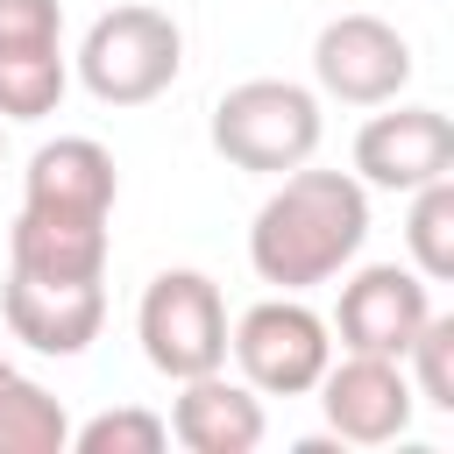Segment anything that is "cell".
Instances as JSON below:
<instances>
[{"label":"cell","instance_id":"cell-1","mask_svg":"<svg viewBox=\"0 0 454 454\" xmlns=\"http://www.w3.org/2000/svg\"><path fill=\"white\" fill-rule=\"evenodd\" d=\"M369 241V184L355 170H284L248 220V270L270 291L333 284Z\"/></svg>","mask_w":454,"mask_h":454},{"label":"cell","instance_id":"cell-2","mask_svg":"<svg viewBox=\"0 0 454 454\" xmlns=\"http://www.w3.org/2000/svg\"><path fill=\"white\" fill-rule=\"evenodd\" d=\"M319 135H326L319 92L298 78H241L213 99V121H206L213 156L248 177H284V170L312 163Z\"/></svg>","mask_w":454,"mask_h":454},{"label":"cell","instance_id":"cell-3","mask_svg":"<svg viewBox=\"0 0 454 454\" xmlns=\"http://www.w3.org/2000/svg\"><path fill=\"white\" fill-rule=\"evenodd\" d=\"M177 71H184V28L142 0L92 14V28L78 35V57H71V78L99 106H149L177 85Z\"/></svg>","mask_w":454,"mask_h":454},{"label":"cell","instance_id":"cell-4","mask_svg":"<svg viewBox=\"0 0 454 454\" xmlns=\"http://www.w3.org/2000/svg\"><path fill=\"white\" fill-rule=\"evenodd\" d=\"M227 355L255 397H312L333 362V326L305 305V291H270L227 326Z\"/></svg>","mask_w":454,"mask_h":454},{"label":"cell","instance_id":"cell-5","mask_svg":"<svg viewBox=\"0 0 454 454\" xmlns=\"http://www.w3.org/2000/svg\"><path fill=\"white\" fill-rule=\"evenodd\" d=\"M135 340H142V362L170 383L227 369V298H220V284L206 270H156L142 284V305H135Z\"/></svg>","mask_w":454,"mask_h":454},{"label":"cell","instance_id":"cell-6","mask_svg":"<svg viewBox=\"0 0 454 454\" xmlns=\"http://www.w3.org/2000/svg\"><path fill=\"white\" fill-rule=\"evenodd\" d=\"M411 43L383 14H333L312 35V92L340 106H383L411 85Z\"/></svg>","mask_w":454,"mask_h":454},{"label":"cell","instance_id":"cell-7","mask_svg":"<svg viewBox=\"0 0 454 454\" xmlns=\"http://www.w3.org/2000/svg\"><path fill=\"white\" fill-rule=\"evenodd\" d=\"M433 312V284L411 270V262H348L340 270V305H333V333H340V355H390L404 362L411 333L426 326Z\"/></svg>","mask_w":454,"mask_h":454},{"label":"cell","instance_id":"cell-8","mask_svg":"<svg viewBox=\"0 0 454 454\" xmlns=\"http://www.w3.org/2000/svg\"><path fill=\"white\" fill-rule=\"evenodd\" d=\"M312 397L340 447H390L411 433V411H419L411 376L390 355H333L326 376L312 383Z\"/></svg>","mask_w":454,"mask_h":454},{"label":"cell","instance_id":"cell-9","mask_svg":"<svg viewBox=\"0 0 454 454\" xmlns=\"http://www.w3.org/2000/svg\"><path fill=\"white\" fill-rule=\"evenodd\" d=\"M0 319H7V333L21 348L71 362L106 326V277H28V270H7Z\"/></svg>","mask_w":454,"mask_h":454},{"label":"cell","instance_id":"cell-10","mask_svg":"<svg viewBox=\"0 0 454 454\" xmlns=\"http://www.w3.org/2000/svg\"><path fill=\"white\" fill-rule=\"evenodd\" d=\"M447 170H454V121L440 106L383 99V114H369L355 135V177L369 192H419L426 177Z\"/></svg>","mask_w":454,"mask_h":454},{"label":"cell","instance_id":"cell-11","mask_svg":"<svg viewBox=\"0 0 454 454\" xmlns=\"http://www.w3.org/2000/svg\"><path fill=\"white\" fill-rule=\"evenodd\" d=\"M114 199H121V170L114 149L92 135H57L21 170V206L50 220H114Z\"/></svg>","mask_w":454,"mask_h":454},{"label":"cell","instance_id":"cell-12","mask_svg":"<svg viewBox=\"0 0 454 454\" xmlns=\"http://www.w3.org/2000/svg\"><path fill=\"white\" fill-rule=\"evenodd\" d=\"M262 433H270L262 397L241 376L206 369V376L177 383V404H170V440L177 447H192V454H255Z\"/></svg>","mask_w":454,"mask_h":454},{"label":"cell","instance_id":"cell-13","mask_svg":"<svg viewBox=\"0 0 454 454\" xmlns=\"http://www.w3.org/2000/svg\"><path fill=\"white\" fill-rule=\"evenodd\" d=\"M106 220H50V213H14L7 227V270L28 277H106Z\"/></svg>","mask_w":454,"mask_h":454},{"label":"cell","instance_id":"cell-14","mask_svg":"<svg viewBox=\"0 0 454 454\" xmlns=\"http://www.w3.org/2000/svg\"><path fill=\"white\" fill-rule=\"evenodd\" d=\"M71 447V411L0 355V454H64Z\"/></svg>","mask_w":454,"mask_h":454},{"label":"cell","instance_id":"cell-15","mask_svg":"<svg viewBox=\"0 0 454 454\" xmlns=\"http://www.w3.org/2000/svg\"><path fill=\"white\" fill-rule=\"evenodd\" d=\"M404 199H411L404 206V262L426 284H447L454 277V170L447 177H426Z\"/></svg>","mask_w":454,"mask_h":454},{"label":"cell","instance_id":"cell-16","mask_svg":"<svg viewBox=\"0 0 454 454\" xmlns=\"http://www.w3.org/2000/svg\"><path fill=\"white\" fill-rule=\"evenodd\" d=\"M71 92V57L64 50H21L0 57V128L7 121H50Z\"/></svg>","mask_w":454,"mask_h":454},{"label":"cell","instance_id":"cell-17","mask_svg":"<svg viewBox=\"0 0 454 454\" xmlns=\"http://www.w3.org/2000/svg\"><path fill=\"white\" fill-rule=\"evenodd\" d=\"M163 447H170V419L149 404H114L71 426V454H163Z\"/></svg>","mask_w":454,"mask_h":454},{"label":"cell","instance_id":"cell-18","mask_svg":"<svg viewBox=\"0 0 454 454\" xmlns=\"http://www.w3.org/2000/svg\"><path fill=\"white\" fill-rule=\"evenodd\" d=\"M404 376H411V397L433 404V411H454V312H426V326L411 333L404 348Z\"/></svg>","mask_w":454,"mask_h":454},{"label":"cell","instance_id":"cell-19","mask_svg":"<svg viewBox=\"0 0 454 454\" xmlns=\"http://www.w3.org/2000/svg\"><path fill=\"white\" fill-rule=\"evenodd\" d=\"M64 50V0H0V57Z\"/></svg>","mask_w":454,"mask_h":454}]
</instances>
